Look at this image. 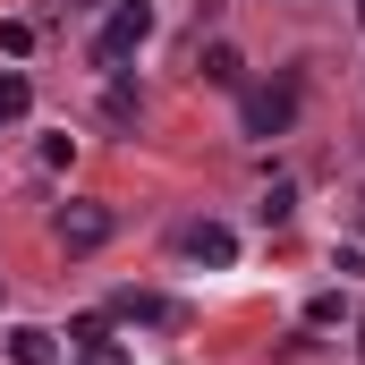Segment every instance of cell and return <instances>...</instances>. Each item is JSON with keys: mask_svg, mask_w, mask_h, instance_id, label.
<instances>
[{"mask_svg": "<svg viewBox=\"0 0 365 365\" xmlns=\"http://www.w3.org/2000/svg\"><path fill=\"white\" fill-rule=\"evenodd\" d=\"M26 102H34V86H26L17 68H0V128H9V119H26Z\"/></svg>", "mask_w": 365, "mask_h": 365, "instance_id": "cell-9", "label": "cell"}, {"mask_svg": "<svg viewBox=\"0 0 365 365\" xmlns=\"http://www.w3.org/2000/svg\"><path fill=\"white\" fill-rule=\"evenodd\" d=\"M289 204H297V187H289V179H272V195H264V221H289Z\"/></svg>", "mask_w": 365, "mask_h": 365, "instance_id": "cell-12", "label": "cell"}, {"mask_svg": "<svg viewBox=\"0 0 365 365\" xmlns=\"http://www.w3.org/2000/svg\"><path fill=\"white\" fill-rule=\"evenodd\" d=\"M102 119H110V128H136V119H145V102H136L128 86H110V93H102Z\"/></svg>", "mask_w": 365, "mask_h": 365, "instance_id": "cell-11", "label": "cell"}, {"mask_svg": "<svg viewBox=\"0 0 365 365\" xmlns=\"http://www.w3.org/2000/svg\"><path fill=\"white\" fill-rule=\"evenodd\" d=\"M110 230H119V212H110L102 195H68V204L51 212V238H60V255H93V247H110Z\"/></svg>", "mask_w": 365, "mask_h": 365, "instance_id": "cell-1", "label": "cell"}, {"mask_svg": "<svg viewBox=\"0 0 365 365\" xmlns=\"http://www.w3.org/2000/svg\"><path fill=\"white\" fill-rule=\"evenodd\" d=\"M145 34H153V9H145V0H119V9H110V26L93 34V68H128Z\"/></svg>", "mask_w": 365, "mask_h": 365, "instance_id": "cell-2", "label": "cell"}, {"mask_svg": "<svg viewBox=\"0 0 365 365\" xmlns=\"http://www.w3.org/2000/svg\"><path fill=\"white\" fill-rule=\"evenodd\" d=\"M68 349H77V357H110V323H102V314H77V323H68Z\"/></svg>", "mask_w": 365, "mask_h": 365, "instance_id": "cell-8", "label": "cell"}, {"mask_svg": "<svg viewBox=\"0 0 365 365\" xmlns=\"http://www.w3.org/2000/svg\"><path fill=\"white\" fill-rule=\"evenodd\" d=\"M179 255H187V264H212V272H221V264H238V238H230L221 221H187V230H179Z\"/></svg>", "mask_w": 365, "mask_h": 365, "instance_id": "cell-4", "label": "cell"}, {"mask_svg": "<svg viewBox=\"0 0 365 365\" xmlns=\"http://www.w3.org/2000/svg\"><path fill=\"white\" fill-rule=\"evenodd\" d=\"M357 238H365V195H357Z\"/></svg>", "mask_w": 365, "mask_h": 365, "instance_id": "cell-13", "label": "cell"}, {"mask_svg": "<svg viewBox=\"0 0 365 365\" xmlns=\"http://www.w3.org/2000/svg\"><path fill=\"white\" fill-rule=\"evenodd\" d=\"M34 51V17H0V60H26Z\"/></svg>", "mask_w": 365, "mask_h": 365, "instance_id": "cell-10", "label": "cell"}, {"mask_svg": "<svg viewBox=\"0 0 365 365\" xmlns=\"http://www.w3.org/2000/svg\"><path fill=\"white\" fill-rule=\"evenodd\" d=\"M119 323H187L170 297H153V289H119V306H110Z\"/></svg>", "mask_w": 365, "mask_h": 365, "instance_id": "cell-5", "label": "cell"}, {"mask_svg": "<svg viewBox=\"0 0 365 365\" xmlns=\"http://www.w3.org/2000/svg\"><path fill=\"white\" fill-rule=\"evenodd\" d=\"M0 349H9V365H51L60 340H51L43 323H17V331H0Z\"/></svg>", "mask_w": 365, "mask_h": 365, "instance_id": "cell-7", "label": "cell"}, {"mask_svg": "<svg viewBox=\"0 0 365 365\" xmlns=\"http://www.w3.org/2000/svg\"><path fill=\"white\" fill-rule=\"evenodd\" d=\"M195 77H204V86H221V93H238V86H247V60H238L230 43H204V60H195Z\"/></svg>", "mask_w": 365, "mask_h": 365, "instance_id": "cell-6", "label": "cell"}, {"mask_svg": "<svg viewBox=\"0 0 365 365\" xmlns=\"http://www.w3.org/2000/svg\"><path fill=\"white\" fill-rule=\"evenodd\" d=\"M289 128H297V77L247 86V136H289Z\"/></svg>", "mask_w": 365, "mask_h": 365, "instance_id": "cell-3", "label": "cell"}]
</instances>
